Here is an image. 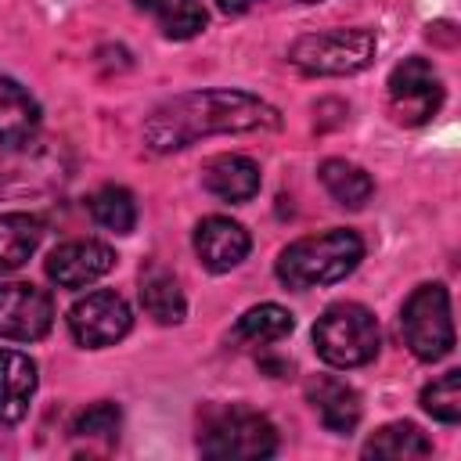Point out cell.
Returning <instances> with one entry per match:
<instances>
[{"mask_svg":"<svg viewBox=\"0 0 461 461\" xmlns=\"http://www.w3.org/2000/svg\"><path fill=\"white\" fill-rule=\"evenodd\" d=\"M277 126H281L277 108L256 94L194 90L158 104L144 122V140L155 151H176L209 133H249V130H277Z\"/></svg>","mask_w":461,"mask_h":461,"instance_id":"obj_1","label":"cell"},{"mask_svg":"<svg viewBox=\"0 0 461 461\" xmlns=\"http://www.w3.org/2000/svg\"><path fill=\"white\" fill-rule=\"evenodd\" d=\"M364 259V241L349 227H331L310 238L292 241L277 256V277L288 288H317L335 285L346 274H353Z\"/></svg>","mask_w":461,"mask_h":461,"instance_id":"obj_2","label":"cell"},{"mask_svg":"<svg viewBox=\"0 0 461 461\" xmlns=\"http://www.w3.org/2000/svg\"><path fill=\"white\" fill-rule=\"evenodd\" d=\"M198 450L216 461H259V457L277 454V429L259 411L216 407L202 421Z\"/></svg>","mask_w":461,"mask_h":461,"instance_id":"obj_3","label":"cell"},{"mask_svg":"<svg viewBox=\"0 0 461 461\" xmlns=\"http://www.w3.org/2000/svg\"><path fill=\"white\" fill-rule=\"evenodd\" d=\"M317 357L331 367H364L382 346L378 321L360 303H335L313 324Z\"/></svg>","mask_w":461,"mask_h":461,"instance_id":"obj_4","label":"cell"},{"mask_svg":"<svg viewBox=\"0 0 461 461\" xmlns=\"http://www.w3.org/2000/svg\"><path fill=\"white\" fill-rule=\"evenodd\" d=\"M378 40L371 29H328V32H306L292 43L288 58L306 76H353L364 72L375 61Z\"/></svg>","mask_w":461,"mask_h":461,"instance_id":"obj_5","label":"cell"},{"mask_svg":"<svg viewBox=\"0 0 461 461\" xmlns=\"http://www.w3.org/2000/svg\"><path fill=\"white\" fill-rule=\"evenodd\" d=\"M400 331L407 349L418 360H443L454 349V317H450V295L443 285H418L403 310H400Z\"/></svg>","mask_w":461,"mask_h":461,"instance_id":"obj_6","label":"cell"},{"mask_svg":"<svg viewBox=\"0 0 461 461\" xmlns=\"http://www.w3.org/2000/svg\"><path fill=\"white\" fill-rule=\"evenodd\" d=\"M389 112L400 126H421L429 122L443 104V83L432 61L425 58H403L389 72Z\"/></svg>","mask_w":461,"mask_h":461,"instance_id":"obj_7","label":"cell"},{"mask_svg":"<svg viewBox=\"0 0 461 461\" xmlns=\"http://www.w3.org/2000/svg\"><path fill=\"white\" fill-rule=\"evenodd\" d=\"M130 324H133V313H130L126 299L119 292H108V288L86 292L68 310V331L86 349L115 346L130 331Z\"/></svg>","mask_w":461,"mask_h":461,"instance_id":"obj_8","label":"cell"},{"mask_svg":"<svg viewBox=\"0 0 461 461\" xmlns=\"http://www.w3.org/2000/svg\"><path fill=\"white\" fill-rule=\"evenodd\" d=\"M54 324V303L43 288L29 281H4L0 285V339L11 342H36Z\"/></svg>","mask_w":461,"mask_h":461,"instance_id":"obj_9","label":"cell"},{"mask_svg":"<svg viewBox=\"0 0 461 461\" xmlns=\"http://www.w3.org/2000/svg\"><path fill=\"white\" fill-rule=\"evenodd\" d=\"M112 267H115V252H112V245H104L97 238L65 241L47 256V277L58 288H86V285L101 281Z\"/></svg>","mask_w":461,"mask_h":461,"instance_id":"obj_10","label":"cell"},{"mask_svg":"<svg viewBox=\"0 0 461 461\" xmlns=\"http://www.w3.org/2000/svg\"><path fill=\"white\" fill-rule=\"evenodd\" d=\"M249 249H252L249 230L230 216H205L194 227V252H198L202 267L212 274L234 270L249 256Z\"/></svg>","mask_w":461,"mask_h":461,"instance_id":"obj_11","label":"cell"},{"mask_svg":"<svg viewBox=\"0 0 461 461\" xmlns=\"http://www.w3.org/2000/svg\"><path fill=\"white\" fill-rule=\"evenodd\" d=\"M36 360L18 349H0V425H18L36 396Z\"/></svg>","mask_w":461,"mask_h":461,"instance_id":"obj_12","label":"cell"},{"mask_svg":"<svg viewBox=\"0 0 461 461\" xmlns=\"http://www.w3.org/2000/svg\"><path fill=\"white\" fill-rule=\"evenodd\" d=\"M36 130H40L36 97L11 76H0V148L29 144L36 137Z\"/></svg>","mask_w":461,"mask_h":461,"instance_id":"obj_13","label":"cell"},{"mask_svg":"<svg viewBox=\"0 0 461 461\" xmlns=\"http://www.w3.org/2000/svg\"><path fill=\"white\" fill-rule=\"evenodd\" d=\"M202 184L223 202H249L259 194V166L245 155H216L205 162Z\"/></svg>","mask_w":461,"mask_h":461,"instance_id":"obj_14","label":"cell"},{"mask_svg":"<svg viewBox=\"0 0 461 461\" xmlns=\"http://www.w3.org/2000/svg\"><path fill=\"white\" fill-rule=\"evenodd\" d=\"M306 396L321 418V425L328 432H353L364 407H360V393L339 378H317L306 385Z\"/></svg>","mask_w":461,"mask_h":461,"instance_id":"obj_15","label":"cell"},{"mask_svg":"<svg viewBox=\"0 0 461 461\" xmlns=\"http://www.w3.org/2000/svg\"><path fill=\"white\" fill-rule=\"evenodd\" d=\"M140 303H144L148 317H155L158 324H180L187 313V299L180 292V281L166 267L140 270Z\"/></svg>","mask_w":461,"mask_h":461,"instance_id":"obj_16","label":"cell"},{"mask_svg":"<svg viewBox=\"0 0 461 461\" xmlns=\"http://www.w3.org/2000/svg\"><path fill=\"white\" fill-rule=\"evenodd\" d=\"M43 223L29 212H4L0 216V274H11L29 263V256L40 249Z\"/></svg>","mask_w":461,"mask_h":461,"instance_id":"obj_17","label":"cell"},{"mask_svg":"<svg viewBox=\"0 0 461 461\" xmlns=\"http://www.w3.org/2000/svg\"><path fill=\"white\" fill-rule=\"evenodd\" d=\"M317 176H321L324 191H328L339 205H346V209H360V205L371 202V194H375L371 176H367L360 166L346 162V158H324L321 169H317Z\"/></svg>","mask_w":461,"mask_h":461,"instance_id":"obj_18","label":"cell"},{"mask_svg":"<svg viewBox=\"0 0 461 461\" xmlns=\"http://www.w3.org/2000/svg\"><path fill=\"white\" fill-rule=\"evenodd\" d=\"M432 443L425 439V432L411 421H389L382 425L367 443H364V457H393V461H411V457H429Z\"/></svg>","mask_w":461,"mask_h":461,"instance_id":"obj_19","label":"cell"},{"mask_svg":"<svg viewBox=\"0 0 461 461\" xmlns=\"http://www.w3.org/2000/svg\"><path fill=\"white\" fill-rule=\"evenodd\" d=\"M295 328L292 313L277 303H259L252 310H245L238 317V328H234V339L241 342H252V346H267V342H281L288 331Z\"/></svg>","mask_w":461,"mask_h":461,"instance_id":"obj_20","label":"cell"},{"mask_svg":"<svg viewBox=\"0 0 461 461\" xmlns=\"http://www.w3.org/2000/svg\"><path fill=\"white\" fill-rule=\"evenodd\" d=\"M86 205H90L94 223L104 227V230L130 234L133 223H137V202H133V194H130L126 187H119V184H104L101 191L90 194Z\"/></svg>","mask_w":461,"mask_h":461,"instance_id":"obj_21","label":"cell"},{"mask_svg":"<svg viewBox=\"0 0 461 461\" xmlns=\"http://www.w3.org/2000/svg\"><path fill=\"white\" fill-rule=\"evenodd\" d=\"M421 407L443 425L461 421V371H447L421 389Z\"/></svg>","mask_w":461,"mask_h":461,"instance_id":"obj_22","label":"cell"},{"mask_svg":"<svg viewBox=\"0 0 461 461\" xmlns=\"http://www.w3.org/2000/svg\"><path fill=\"white\" fill-rule=\"evenodd\" d=\"M158 22L169 40H191L205 29V7L202 0H166L158 11Z\"/></svg>","mask_w":461,"mask_h":461,"instance_id":"obj_23","label":"cell"},{"mask_svg":"<svg viewBox=\"0 0 461 461\" xmlns=\"http://www.w3.org/2000/svg\"><path fill=\"white\" fill-rule=\"evenodd\" d=\"M119 421H122L119 407L108 403V400H101V403L86 407V411L76 418L72 432H76L79 439H101V443H112V439L119 436Z\"/></svg>","mask_w":461,"mask_h":461,"instance_id":"obj_24","label":"cell"},{"mask_svg":"<svg viewBox=\"0 0 461 461\" xmlns=\"http://www.w3.org/2000/svg\"><path fill=\"white\" fill-rule=\"evenodd\" d=\"M216 4H220V11H234V14H238V11H249V7L259 4V0H216Z\"/></svg>","mask_w":461,"mask_h":461,"instance_id":"obj_25","label":"cell"},{"mask_svg":"<svg viewBox=\"0 0 461 461\" xmlns=\"http://www.w3.org/2000/svg\"><path fill=\"white\" fill-rule=\"evenodd\" d=\"M133 4H137V7H140V11H151V14H158V11H162V4H166V0H133Z\"/></svg>","mask_w":461,"mask_h":461,"instance_id":"obj_26","label":"cell"},{"mask_svg":"<svg viewBox=\"0 0 461 461\" xmlns=\"http://www.w3.org/2000/svg\"><path fill=\"white\" fill-rule=\"evenodd\" d=\"M299 4H317V0H299Z\"/></svg>","mask_w":461,"mask_h":461,"instance_id":"obj_27","label":"cell"}]
</instances>
